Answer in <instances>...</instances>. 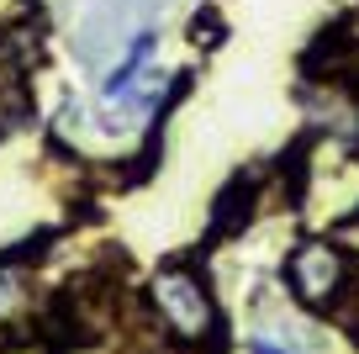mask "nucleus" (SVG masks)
Here are the masks:
<instances>
[{
    "instance_id": "1",
    "label": "nucleus",
    "mask_w": 359,
    "mask_h": 354,
    "mask_svg": "<svg viewBox=\"0 0 359 354\" xmlns=\"http://www.w3.org/2000/svg\"><path fill=\"white\" fill-rule=\"evenodd\" d=\"M148 296H154L158 317H164L185 343H212L217 339V301H212V291L201 286L196 270L164 265L154 275V286H148Z\"/></svg>"
},
{
    "instance_id": "2",
    "label": "nucleus",
    "mask_w": 359,
    "mask_h": 354,
    "mask_svg": "<svg viewBox=\"0 0 359 354\" xmlns=\"http://www.w3.org/2000/svg\"><path fill=\"white\" fill-rule=\"evenodd\" d=\"M285 280H291V291H296V301H302V307L327 312V307H333V296L344 291V280H348V259L338 254L333 244L312 238V244H302V249L291 254Z\"/></svg>"
},
{
    "instance_id": "3",
    "label": "nucleus",
    "mask_w": 359,
    "mask_h": 354,
    "mask_svg": "<svg viewBox=\"0 0 359 354\" xmlns=\"http://www.w3.org/2000/svg\"><path fill=\"white\" fill-rule=\"evenodd\" d=\"M259 211V201H254V185L248 180H233V185L217 196V217H212V228L222 232V238H233V232H243L248 228V217Z\"/></svg>"
},
{
    "instance_id": "4",
    "label": "nucleus",
    "mask_w": 359,
    "mask_h": 354,
    "mask_svg": "<svg viewBox=\"0 0 359 354\" xmlns=\"http://www.w3.org/2000/svg\"><path fill=\"white\" fill-rule=\"evenodd\" d=\"M148 53H154V32H143V37H137V43H133V53H127V58H122V64H116V69H111V74H106V96H122V90H127V85H133V79H137V74H143V64H148Z\"/></svg>"
},
{
    "instance_id": "5",
    "label": "nucleus",
    "mask_w": 359,
    "mask_h": 354,
    "mask_svg": "<svg viewBox=\"0 0 359 354\" xmlns=\"http://www.w3.org/2000/svg\"><path fill=\"white\" fill-rule=\"evenodd\" d=\"M22 307H27V286L11 270V259H6V265H0V317H16Z\"/></svg>"
},
{
    "instance_id": "6",
    "label": "nucleus",
    "mask_w": 359,
    "mask_h": 354,
    "mask_svg": "<svg viewBox=\"0 0 359 354\" xmlns=\"http://www.w3.org/2000/svg\"><path fill=\"white\" fill-rule=\"evenodd\" d=\"M254 354H285V349H280V343H264V339H259V343H254Z\"/></svg>"
},
{
    "instance_id": "7",
    "label": "nucleus",
    "mask_w": 359,
    "mask_h": 354,
    "mask_svg": "<svg viewBox=\"0 0 359 354\" xmlns=\"http://www.w3.org/2000/svg\"><path fill=\"white\" fill-rule=\"evenodd\" d=\"M74 354H90V349H74Z\"/></svg>"
}]
</instances>
